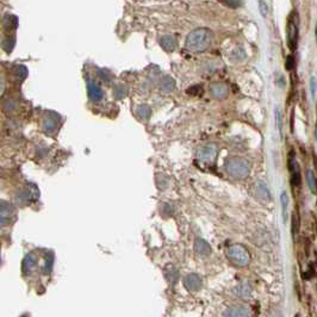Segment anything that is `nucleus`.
Segmentation results:
<instances>
[{"mask_svg": "<svg viewBox=\"0 0 317 317\" xmlns=\"http://www.w3.org/2000/svg\"><path fill=\"white\" fill-rule=\"evenodd\" d=\"M87 92H89V97L93 101L101 100V98L104 96L103 90H101L96 83L91 82V80H89V83H87Z\"/></svg>", "mask_w": 317, "mask_h": 317, "instance_id": "obj_10", "label": "nucleus"}, {"mask_svg": "<svg viewBox=\"0 0 317 317\" xmlns=\"http://www.w3.org/2000/svg\"><path fill=\"white\" fill-rule=\"evenodd\" d=\"M16 107H17V104H16V101L13 100V99H8V100L5 101V104H4L5 110H9V111L15 110Z\"/></svg>", "mask_w": 317, "mask_h": 317, "instance_id": "obj_28", "label": "nucleus"}, {"mask_svg": "<svg viewBox=\"0 0 317 317\" xmlns=\"http://www.w3.org/2000/svg\"><path fill=\"white\" fill-rule=\"evenodd\" d=\"M228 258L235 263L236 266L245 267L251 261V254L241 245H232L228 248Z\"/></svg>", "mask_w": 317, "mask_h": 317, "instance_id": "obj_3", "label": "nucleus"}, {"mask_svg": "<svg viewBox=\"0 0 317 317\" xmlns=\"http://www.w3.org/2000/svg\"><path fill=\"white\" fill-rule=\"evenodd\" d=\"M310 86H311V94L312 97H315L316 94V89H317V83H316V79L315 77H311V80H310Z\"/></svg>", "mask_w": 317, "mask_h": 317, "instance_id": "obj_32", "label": "nucleus"}, {"mask_svg": "<svg viewBox=\"0 0 317 317\" xmlns=\"http://www.w3.org/2000/svg\"><path fill=\"white\" fill-rule=\"evenodd\" d=\"M228 86L225 84H214L211 86V94L216 99H223L228 96Z\"/></svg>", "mask_w": 317, "mask_h": 317, "instance_id": "obj_12", "label": "nucleus"}, {"mask_svg": "<svg viewBox=\"0 0 317 317\" xmlns=\"http://www.w3.org/2000/svg\"><path fill=\"white\" fill-rule=\"evenodd\" d=\"M56 125H58V118H56L55 115L51 114H49L43 119V123H42V126H43L45 133H52L56 129Z\"/></svg>", "mask_w": 317, "mask_h": 317, "instance_id": "obj_14", "label": "nucleus"}, {"mask_svg": "<svg viewBox=\"0 0 317 317\" xmlns=\"http://www.w3.org/2000/svg\"><path fill=\"white\" fill-rule=\"evenodd\" d=\"M211 40H213V35L210 31L205 28H200V29H196L189 34L185 45L189 50L200 52L210 47Z\"/></svg>", "mask_w": 317, "mask_h": 317, "instance_id": "obj_1", "label": "nucleus"}, {"mask_svg": "<svg viewBox=\"0 0 317 317\" xmlns=\"http://www.w3.org/2000/svg\"><path fill=\"white\" fill-rule=\"evenodd\" d=\"M15 43H16V38L15 36H11V37H8L6 40L3 42V47H4V49L8 52H10L12 50V48L15 47Z\"/></svg>", "mask_w": 317, "mask_h": 317, "instance_id": "obj_24", "label": "nucleus"}, {"mask_svg": "<svg viewBox=\"0 0 317 317\" xmlns=\"http://www.w3.org/2000/svg\"><path fill=\"white\" fill-rule=\"evenodd\" d=\"M223 317H249L248 310L242 305H231L225 309Z\"/></svg>", "mask_w": 317, "mask_h": 317, "instance_id": "obj_8", "label": "nucleus"}, {"mask_svg": "<svg viewBox=\"0 0 317 317\" xmlns=\"http://www.w3.org/2000/svg\"><path fill=\"white\" fill-rule=\"evenodd\" d=\"M160 44H161V47L165 49V50L172 51V50H174L175 44L177 43H175V40H174L173 36H170V35H167V36L161 37Z\"/></svg>", "mask_w": 317, "mask_h": 317, "instance_id": "obj_16", "label": "nucleus"}, {"mask_svg": "<svg viewBox=\"0 0 317 317\" xmlns=\"http://www.w3.org/2000/svg\"><path fill=\"white\" fill-rule=\"evenodd\" d=\"M306 182H308L309 189L311 190V192L313 195H317V180H316V175L313 174V172L311 170L306 171Z\"/></svg>", "mask_w": 317, "mask_h": 317, "instance_id": "obj_18", "label": "nucleus"}, {"mask_svg": "<svg viewBox=\"0 0 317 317\" xmlns=\"http://www.w3.org/2000/svg\"><path fill=\"white\" fill-rule=\"evenodd\" d=\"M223 4L225 5V6H229V8H231V9H237V8H240V6H242L244 5V2H224Z\"/></svg>", "mask_w": 317, "mask_h": 317, "instance_id": "obj_29", "label": "nucleus"}, {"mask_svg": "<svg viewBox=\"0 0 317 317\" xmlns=\"http://www.w3.org/2000/svg\"><path fill=\"white\" fill-rule=\"evenodd\" d=\"M280 203H281V213H283V221L285 223L287 218V207H288V196L285 191L281 192L280 195Z\"/></svg>", "mask_w": 317, "mask_h": 317, "instance_id": "obj_20", "label": "nucleus"}, {"mask_svg": "<svg viewBox=\"0 0 317 317\" xmlns=\"http://www.w3.org/2000/svg\"><path fill=\"white\" fill-rule=\"evenodd\" d=\"M128 94V87L123 84H118V85L115 86L114 89V96L116 99H123V98L126 97Z\"/></svg>", "mask_w": 317, "mask_h": 317, "instance_id": "obj_21", "label": "nucleus"}, {"mask_svg": "<svg viewBox=\"0 0 317 317\" xmlns=\"http://www.w3.org/2000/svg\"><path fill=\"white\" fill-rule=\"evenodd\" d=\"M253 193H254L255 198L259 199L260 202H269L271 199L269 188H267L265 181L262 180H258L253 185Z\"/></svg>", "mask_w": 317, "mask_h": 317, "instance_id": "obj_6", "label": "nucleus"}, {"mask_svg": "<svg viewBox=\"0 0 317 317\" xmlns=\"http://www.w3.org/2000/svg\"><path fill=\"white\" fill-rule=\"evenodd\" d=\"M16 74H17V77H18L19 80L25 79L27 75H28V69L25 68V66H22V65H20V66L17 67Z\"/></svg>", "mask_w": 317, "mask_h": 317, "instance_id": "obj_25", "label": "nucleus"}, {"mask_svg": "<svg viewBox=\"0 0 317 317\" xmlns=\"http://www.w3.org/2000/svg\"><path fill=\"white\" fill-rule=\"evenodd\" d=\"M165 277L167 278V280L170 281V283H175L179 278L178 270L175 269L173 265H168L166 269H165Z\"/></svg>", "mask_w": 317, "mask_h": 317, "instance_id": "obj_17", "label": "nucleus"}, {"mask_svg": "<svg viewBox=\"0 0 317 317\" xmlns=\"http://www.w3.org/2000/svg\"><path fill=\"white\" fill-rule=\"evenodd\" d=\"M276 117H277V125H278V129H279V131L281 133V128H283V123H281V114L279 110H277L276 112Z\"/></svg>", "mask_w": 317, "mask_h": 317, "instance_id": "obj_33", "label": "nucleus"}, {"mask_svg": "<svg viewBox=\"0 0 317 317\" xmlns=\"http://www.w3.org/2000/svg\"><path fill=\"white\" fill-rule=\"evenodd\" d=\"M136 112H137V115L140 116V118H142V119H147L150 116V114H151L150 108L148 107V105H146V104L140 105V107L137 108Z\"/></svg>", "mask_w": 317, "mask_h": 317, "instance_id": "obj_22", "label": "nucleus"}, {"mask_svg": "<svg viewBox=\"0 0 317 317\" xmlns=\"http://www.w3.org/2000/svg\"><path fill=\"white\" fill-rule=\"evenodd\" d=\"M98 73H99V76H100L103 80H105V82H108V83H109V82H110V80H111V75L107 72V70L99 69V70H98Z\"/></svg>", "mask_w": 317, "mask_h": 317, "instance_id": "obj_31", "label": "nucleus"}, {"mask_svg": "<svg viewBox=\"0 0 317 317\" xmlns=\"http://www.w3.org/2000/svg\"><path fill=\"white\" fill-rule=\"evenodd\" d=\"M225 170L227 173L234 179H246L251 172V166L248 161L241 157H230L225 163Z\"/></svg>", "mask_w": 317, "mask_h": 317, "instance_id": "obj_2", "label": "nucleus"}, {"mask_svg": "<svg viewBox=\"0 0 317 317\" xmlns=\"http://www.w3.org/2000/svg\"><path fill=\"white\" fill-rule=\"evenodd\" d=\"M298 35H299L298 24L296 23V20L291 17L287 23V44L291 50H296V48H297Z\"/></svg>", "mask_w": 317, "mask_h": 317, "instance_id": "obj_5", "label": "nucleus"}, {"mask_svg": "<svg viewBox=\"0 0 317 317\" xmlns=\"http://www.w3.org/2000/svg\"><path fill=\"white\" fill-rule=\"evenodd\" d=\"M259 8H260V12L263 17H266L269 15V4L266 2H259Z\"/></svg>", "mask_w": 317, "mask_h": 317, "instance_id": "obj_27", "label": "nucleus"}, {"mask_svg": "<svg viewBox=\"0 0 317 317\" xmlns=\"http://www.w3.org/2000/svg\"><path fill=\"white\" fill-rule=\"evenodd\" d=\"M2 93H4V79H2Z\"/></svg>", "mask_w": 317, "mask_h": 317, "instance_id": "obj_35", "label": "nucleus"}, {"mask_svg": "<svg viewBox=\"0 0 317 317\" xmlns=\"http://www.w3.org/2000/svg\"><path fill=\"white\" fill-rule=\"evenodd\" d=\"M236 295L240 296L241 298H248L251 296V287L248 285H240L239 287H236Z\"/></svg>", "mask_w": 317, "mask_h": 317, "instance_id": "obj_23", "label": "nucleus"}, {"mask_svg": "<svg viewBox=\"0 0 317 317\" xmlns=\"http://www.w3.org/2000/svg\"><path fill=\"white\" fill-rule=\"evenodd\" d=\"M195 251L197 254L202 256H207L211 253V247L205 240H203V239H197L195 242Z\"/></svg>", "mask_w": 317, "mask_h": 317, "instance_id": "obj_13", "label": "nucleus"}, {"mask_svg": "<svg viewBox=\"0 0 317 317\" xmlns=\"http://www.w3.org/2000/svg\"><path fill=\"white\" fill-rule=\"evenodd\" d=\"M295 58L292 55H288L287 59H286V63H285V66H286V69L287 70H291L292 68L295 67Z\"/></svg>", "mask_w": 317, "mask_h": 317, "instance_id": "obj_30", "label": "nucleus"}, {"mask_svg": "<svg viewBox=\"0 0 317 317\" xmlns=\"http://www.w3.org/2000/svg\"><path fill=\"white\" fill-rule=\"evenodd\" d=\"M3 24H4L5 29L15 30V29H17V27H18V18H17L16 16H12V15L6 16Z\"/></svg>", "mask_w": 317, "mask_h": 317, "instance_id": "obj_19", "label": "nucleus"}, {"mask_svg": "<svg viewBox=\"0 0 317 317\" xmlns=\"http://www.w3.org/2000/svg\"><path fill=\"white\" fill-rule=\"evenodd\" d=\"M37 265V256L34 253H29L23 260L22 269L24 274H31L34 272V270L36 269Z\"/></svg>", "mask_w": 317, "mask_h": 317, "instance_id": "obj_9", "label": "nucleus"}, {"mask_svg": "<svg viewBox=\"0 0 317 317\" xmlns=\"http://www.w3.org/2000/svg\"><path fill=\"white\" fill-rule=\"evenodd\" d=\"M315 140L317 142V121H316V125H315Z\"/></svg>", "mask_w": 317, "mask_h": 317, "instance_id": "obj_36", "label": "nucleus"}, {"mask_svg": "<svg viewBox=\"0 0 317 317\" xmlns=\"http://www.w3.org/2000/svg\"><path fill=\"white\" fill-rule=\"evenodd\" d=\"M13 215V207L11 204L6 203L3 200L2 202V209H0V218H2V225L5 227L6 224L10 223V218Z\"/></svg>", "mask_w": 317, "mask_h": 317, "instance_id": "obj_11", "label": "nucleus"}, {"mask_svg": "<svg viewBox=\"0 0 317 317\" xmlns=\"http://www.w3.org/2000/svg\"><path fill=\"white\" fill-rule=\"evenodd\" d=\"M188 93L192 94V96H200V94L203 93V89H202V86H199V85H193L192 87H190V89L188 90Z\"/></svg>", "mask_w": 317, "mask_h": 317, "instance_id": "obj_26", "label": "nucleus"}, {"mask_svg": "<svg viewBox=\"0 0 317 317\" xmlns=\"http://www.w3.org/2000/svg\"><path fill=\"white\" fill-rule=\"evenodd\" d=\"M174 86H175V83H174V80L172 79L171 76L165 75V76L161 77L160 89L163 90L164 92H166V93L172 92V91L174 90Z\"/></svg>", "mask_w": 317, "mask_h": 317, "instance_id": "obj_15", "label": "nucleus"}, {"mask_svg": "<svg viewBox=\"0 0 317 317\" xmlns=\"http://www.w3.org/2000/svg\"><path fill=\"white\" fill-rule=\"evenodd\" d=\"M315 37H316V42H317V23H316V27H315Z\"/></svg>", "mask_w": 317, "mask_h": 317, "instance_id": "obj_37", "label": "nucleus"}, {"mask_svg": "<svg viewBox=\"0 0 317 317\" xmlns=\"http://www.w3.org/2000/svg\"><path fill=\"white\" fill-rule=\"evenodd\" d=\"M184 285L189 291H198L203 285L202 278L196 273H190L184 278Z\"/></svg>", "mask_w": 317, "mask_h": 317, "instance_id": "obj_7", "label": "nucleus"}, {"mask_svg": "<svg viewBox=\"0 0 317 317\" xmlns=\"http://www.w3.org/2000/svg\"><path fill=\"white\" fill-rule=\"evenodd\" d=\"M52 261H54V259H52V254H50L47 258V262H45V267H47L48 271L51 270V266H52Z\"/></svg>", "mask_w": 317, "mask_h": 317, "instance_id": "obj_34", "label": "nucleus"}, {"mask_svg": "<svg viewBox=\"0 0 317 317\" xmlns=\"http://www.w3.org/2000/svg\"><path fill=\"white\" fill-rule=\"evenodd\" d=\"M218 154V148L216 144H207L198 149V158L203 163H214Z\"/></svg>", "mask_w": 317, "mask_h": 317, "instance_id": "obj_4", "label": "nucleus"}]
</instances>
